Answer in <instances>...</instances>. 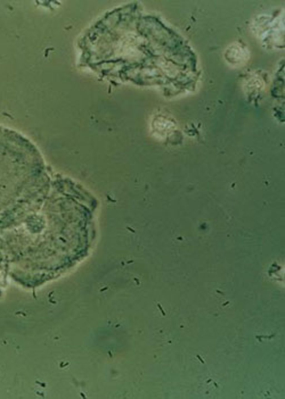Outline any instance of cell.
I'll return each mask as SVG.
<instances>
[{"label":"cell","mask_w":285,"mask_h":399,"mask_svg":"<svg viewBox=\"0 0 285 399\" xmlns=\"http://www.w3.org/2000/svg\"><path fill=\"white\" fill-rule=\"evenodd\" d=\"M228 59L232 63L241 64L248 58L246 50L240 45H234L228 50Z\"/></svg>","instance_id":"cell-1"}]
</instances>
